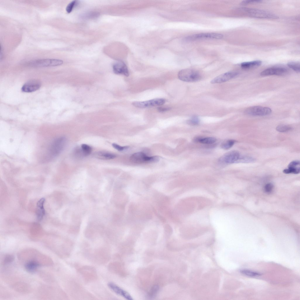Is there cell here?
Masks as SVG:
<instances>
[{"label":"cell","mask_w":300,"mask_h":300,"mask_svg":"<svg viewBox=\"0 0 300 300\" xmlns=\"http://www.w3.org/2000/svg\"><path fill=\"white\" fill-rule=\"evenodd\" d=\"M178 77L180 80L187 82H196L200 80L201 78L199 73L191 69L180 70L178 73Z\"/></svg>","instance_id":"obj_1"},{"label":"cell","mask_w":300,"mask_h":300,"mask_svg":"<svg viewBox=\"0 0 300 300\" xmlns=\"http://www.w3.org/2000/svg\"><path fill=\"white\" fill-rule=\"evenodd\" d=\"M66 143V139L64 137H60L55 139L50 147L49 150L50 156L54 157L59 155L63 150Z\"/></svg>","instance_id":"obj_2"},{"label":"cell","mask_w":300,"mask_h":300,"mask_svg":"<svg viewBox=\"0 0 300 300\" xmlns=\"http://www.w3.org/2000/svg\"><path fill=\"white\" fill-rule=\"evenodd\" d=\"M131 161L134 163L140 164L145 163H155L158 161L159 158L158 156H149L144 153L139 152L132 154L130 157Z\"/></svg>","instance_id":"obj_3"},{"label":"cell","mask_w":300,"mask_h":300,"mask_svg":"<svg viewBox=\"0 0 300 300\" xmlns=\"http://www.w3.org/2000/svg\"><path fill=\"white\" fill-rule=\"evenodd\" d=\"M241 9L246 12L249 16L253 17L273 19L278 18L274 14L263 10L245 8Z\"/></svg>","instance_id":"obj_4"},{"label":"cell","mask_w":300,"mask_h":300,"mask_svg":"<svg viewBox=\"0 0 300 300\" xmlns=\"http://www.w3.org/2000/svg\"><path fill=\"white\" fill-rule=\"evenodd\" d=\"M63 63V61L60 59H46L32 61L29 63V65L33 67H46L58 66Z\"/></svg>","instance_id":"obj_5"},{"label":"cell","mask_w":300,"mask_h":300,"mask_svg":"<svg viewBox=\"0 0 300 300\" xmlns=\"http://www.w3.org/2000/svg\"><path fill=\"white\" fill-rule=\"evenodd\" d=\"M166 102L165 99L157 98L143 101H135L133 102L132 104L136 107L144 108L161 105Z\"/></svg>","instance_id":"obj_6"},{"label":"cell","mask_w":300,"mask_h":300,"mask_svg":"<svg viewBox=\"0 0 300 300\" xmlns=\"http://www.w3.org/2000/svg\"><path fill=\"white\" fill-rule=\"evenodd\" d=\"M272 112L270 108L256 106L250 107L247 108L245 112L250 115L264 116L269 115Z\"/></svg>","instance_id":"obj_7"},{"label":"cell","mask_w":300,"mask_h":300,"mask_svg":"<svg viewBox=\"0 0 300 300\" xmlns=\"http://www.w3.org/2000/svg\"><path fill=\"white\" fill-rule=\"evenodd\" d=\"M223 37V35L218 33H202L188 36L186 38V39L188 40H194L203 39H220Z\"/></svg>","instance_id":"obj_8"},{"label":"cell","mask_w":300,"mask_h":300,"mask_svg":"<svg viewBox=\"0 0 300 300\" xmlns=\"http://www.w3.org/2000/svg\"><path fill=\"white\" fill-rule=\"evenodd\" d=\"M41 86V83L37 80H32L25 83L21 88L24 92L31 93L38 90Z\"/></svg>","instance_id":"obj_9"},{"label":"cell","mask_w":300,"mask_h":300,"mask_svg":"<svg viewBox=\"0 0 300 300\" xmlns=\"http://www.w3.org/2000/svg\"><path fill=\"white\" fill-rule=\"evenodd\" d=\"M238 73L236 71L228 72L218 76L211 81L212 84L223 83L234 78L238 75Z\"/></svg>","instance_id":"obj_10"},{"label":"cell","mask_w":300,"mask_h":300,"mask_svg":"<svg viewBox=\"0 0 300 300\" xmlns=\"http://www.w3.org/2000/svg\"><path fill=\"white\" fill-rule=\"evenodd\" d=\"M287 70L282 67H273L266 69L260 73L262 76L272 75H282L286 74Z\"/></svg>","instance_id":"obj_11"},{"label":"cell","mask_w":300,"mask_h":300,"mask_svg":"<svg viewBox=\"0 0 300 300\" xmlns=\"http://www.w3.org/2000/svg\"><path fill=\"white\" fill-rule=\"evenodd\" d=\"M240 156L239 153L236 151L229 152L224 155L220 159V161L227 163L236 162Z\"/></svg>","instance_id":"obj_12"},{"label":"cell","mask_w":300,"mask_h":300,"mask_svg":"<svg viewBox=\"0 0 300 300\" xmlns=\"http://www.w3.org/2000/svg\"><path fill=\"white\" fill-rule=\"evenodd\" d=\"M113 71L116 74H122L126 76H129V72L126 65L123 62L117 61L114 63L112 66Z\"/></svg>","instance_id":"obj_13"},{"label":"cell","mask_w":300,"mask_h":300,"mask_svg":"<svg viewBox=\"0 0 300 300\" xmlns=\"http://www.w3.org/2000/svg\"><path fill=\"white\" fill-rule=\"evenodd\" d=\"M108 285L111 290L117 294L123 297L127 300H133L129 293L114 283L109 282Z\"/></svg>","instance_id":"obj_14"},{"label":"cell","mask_w":300,"mask_h":300,"mask_svg":"<svg viewBox=\"0 0 300 300\" xmlns=\"http://www.w3.org/2000/svg\"><path fill=\"white\" fill-rule=\"evenodd\" d=\"M45 199L42 198L38 202L37 204L36 214L38 220H41L45 214V210L44 208V204Z\"/></svg>","instance_id":"obj_15"},{"label":"cell","mask_w":300,"mask_h":300,"mask_svg":"<svg viewBox=\"0 0 300 300\" xmlns=\"http://www.w3.org/2000/svg\"><path fill=\"white\" fill-rule=\"evenodd\" d=\"M262 62L260 60H255L242 63L241 67L245 69H248L258 67L261 65Z\"/></svg>","instance_id":"obj_16"},{"label":"cell","mask_w":300,"mask_h":300,"mask_svg":"<svg viewBox=\"0 0 300 300\" xmlns=\"http://www.w3.org/2000/svg\"><path fill=\"white\" fill-rule=\"evenodd\" d=\"M96 158L103 160H109L113 159L116 157V155L113 154L106 152H100L95 154Z\"/></svg>","instance_id":"obj_17"},{"label":"cell","mask_w":300,"mask_h":300,"mask_svg":"<svg viewBox=\"0 0 300 300\" xmlns=\"http://www.w3.org/2000/svg\"><path fill=\"white\" fill-rule=\"evenodd\" d=\"M40 266V264L35 261H30L27 262L25 265V268L27 271L30 272H35Z\"/></svg>","instance_id":"obj_18"},{"label":"cell","mask_w":300,"mask_h":300,"mask_svg":"<svg viewBox=\"0 0 300 300\" xmlns=\"http://www.w3.org/2000/svg\"><path fill=\"white\" fill-rule=\"evenodd\" d=\"M92 148L89 146L85 144H81V149H77V151L80 152V154L81 156H86L89 155L91 151Z\"/></svg>","instance_id":"obj_19"},{"label":"cell","mask_w":300,"mask_h":300,"mask_svg":"<svg viewBox=\"0 0 300 300\" xmlns=\"http://www.w3.org/2000/svg\"><path fill=\"white\" fill-rule=\"evenodd\" d=\"M196 142L206 144H210L214 143L216 139L213 137H208L204 138H197L195 140Z\"/></svg>","instance_id":"obj_20"},{"label":"cell","mask_w":300,"mask_h":300,"mask_svg":"<svg viewBox=\"0 0 300 300\" xmlns=\"http://www.w3.org/2000/svg\"><path fill=\"white\" fill-rule=\"evenodd\" d=\"M255 159L251 156H240L236 162L242 163H249L255 161Z\"/></svg>","instance_id":"obj_21"},{"label":"cell","mask_w":300,"mask_h":300,"mask_svg":"<svg viewBox=\"0 0 300 300\" xmlns=\"http://www.w3.org/2000/svg\"><path fill=\"white\" fill-rule=\"evenodd\" d=\"M300 169L299 167H289L288 168L284 169L283 172L285 174L293 173L297 174L299 173Z\"/></svg>","instance_id":"obj_22"},{"label":"cell","mask_w":300,"mask_h":300,"mask_svg":"<svg viewBox=\"0 0 300 300\" xmlns=\"http://www.w3.org/2000/svg\"><path fill=\"white\" fill-rule=\"evenodd\" d=\"M240 272L243 275L251 277L258 276L261 275L258 272L248 270H241Z\"/></svg>","instance_id":"obj_23"},{"label":"cell","mask_w":300,"mask_h":300,"mask_svg":"<svg viewBox=\"0 0 300 300\" xmlns=\"http://www.w3.org/2000/svg\"><path fill=\"white\" fill-rule=\"evenodd\" d=\"M235 141L233 140H229L222 143L221 146V148L225 150L230 149L234 144Z\"/></svg>","instance_id":"obj_24"},{"label":"cell","mask_w":300,"mask_h":300,"mask_svg":"<svg viewBox=\"0 0 300 300\" xmlns=\"http://www.w3.org/2000/svg\"><path fill=\"white\" fill-rule=\"evenodd\" d=\"M288 66L291 69L297 72H300V64L299 62H290L287 63Z\"/></svg>","instance_id":"obj_25"},{"label":"cell","mask_w":300,"mask_h":300,"mask_svg":"<svg viewBox=\"0 0 300 300\" xmlns=\"http://www.w3.org/2000/svg\"><path fill=\"white\" fill-rule=\"evenodd\" d=\"M292 129L290 126L288 125H281L277 126L276 127V130L279 132H288Z\"/></svg>","instance_id":"obj_26"},{"label":"cell","mask_w":300,"mask_h":300,"mask_svg":"<svg viewBox=\"0 0 300 300\" xmlns=\"http://www.w3.org/2000/svg\"><path fill=\"white\" fill-rule=\"evenodd\" d=\"M159 289V286L157 285L153 286L148 293V296L150 298H152L155 296Z\"/></svg>","instance_id":"obj_27"},{"label":"cell","mask_w":300,"mask_h":300,"mask_svg":"<svg viewBox=\"0 0 300 300\" xmlns=\"http://www.w3.org/2000/svg\"><path fill=\"white\" fill-rule=\"evenodd\" d=\"M200 122V120L198 117L194 116L191 117L187 121V123L190 125H196Z\"/></svg>","instance_id":"obj_28"},{"label":"cell","mask_w":300,"mask_h":300,"mask_svg":"<svg viewBox=\"0 0 300 300\" xmlns=\"http://www.w3.org/2000/svg\"><path fill=\"white\" fill-rule=\"evenodd\" d=\"M77 1L75 0L69 3L66 7V10L67 13H69L73 10L74 7L76 4Z\"/></svg>","instance_id":"obj_29"},{"label":"cell","mask_w":300,"mask_h":300,"mask_svg":"<svg viewBox=\"0 0 300 300\" xmlns=\"http://www.w3.org/2000/svg\"><path fill=\"white\" fill-rule=\"evenodd\" d=\"M112 146L114 148L120 151H123L129 148L128 146H121L115 143H112Z\"/></svg>","instance_id":"obj_30"},{"label":"cell","mask_w":300,"mask_h":300,"mask_svg":"<svg viewBox=\"0 0 300 300\" xmlns=\"http://www.w3.org/2000/svg\"><path fill=\"white\" fill-rule=\"evenodd\" d=\"M273 187V185L272 183H267L264 187V191L267 193H270L272 190Z\"/></svg>","instance_id":"obj_31"},{"label":"cell","mask_w":300,"mask_h":300,"mask_svg":"<svg viewBox=\"0 0 300 300\" xmlns=\"http://www.w3.org/2000/svg\"><path fill=\"white\" fill-rule=\"evenodd\" d=\"M262 1L259 0H244L241 3L242 5H245L250 4L258 3L261 2Z\"/></svg>","instance_id":"obj_32"},{"label":"cell","mask_w":300,"mask_h":300,"mask_svg":"<svg viewBox=\"0 0 300 300\" xmlns=\"http://www.w3.org/2000/svg\"><path fill=\"white\" fill-rule=\"evenodd\" d=\"M14 257L12 255H7L4 258V262L5 264L12 262L13 260Z\"/></svg>","instance_id":"obj_33"},{"label":"cell","mask_w":300,"mask_h":300,"mask_svg":"<svg viewBox=\"0 0 300 300\" xmlns=\"http://www.w3.org/2000/svg\"><path fill=\"white\" fill-rule=\"evenodd\" d=\"M300 162L299 161H294L291 162L288 165V167H297L299 165Z\"/></svg>","instance_id":"obj_34"},{"label":"cell","mask_w":300,"mask_h":300,"mask_svg":"<svg viewBox=\"0 0 300 300\" xmlns=\"http://www.w3.org/2000/svg\"><path fill=\"white\" fill-rule=\"evenodd\" d=\"M170 109L169 108L159 107L158 108V111L160 112H163L169 110Z\"/></svg>","instance_id":"obj_35"}]
</instances>
